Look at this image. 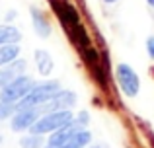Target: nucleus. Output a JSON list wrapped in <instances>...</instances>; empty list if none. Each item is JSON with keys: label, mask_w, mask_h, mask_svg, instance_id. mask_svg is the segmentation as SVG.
Returning <instances> with one entry per match:
<instances>
[{"label": "nucleus", "mask_w": 154, "mask_h": 148, "mask_svg": "<svg viewBox=\"0 0 154 148\" xmlns=\"http://www.w3.org/2000/svg\"><path fill=\"white\" fill-rule=\"evenodd\" d=\"M59 92H60V84L57 80H47V82L35 84L29 94L16 103V109L18 111L20 109H39L45 103H49Z\"/></svg>", "instance_id": "obj_1"}, {"label": "nucleus", "mask_w": 154, "mask_h": 148, "mask_svg": "<svg viewBox=\"0 0 154 148\" xmlns=\"http://www.w3.org/2000/svg\"><path fill=\"white\" fill-rule=\"evenodd\" d=\"M72 123H74L72 111H51V113L41 115L35 121V125L29 129V133L31 134H51L59 129L72 125Z\"/></svg>", "instance_id": "obj_2"}, {"label": "nucleus", "mask_w": 154, "mask_h": 148, "mask_svg": "<svg viewBox=\"0 0 154 148\" xmlns=\"http://www.w3.org/2000/svg\"><path fill=\"white\" fill-rule=\"evenodd\" d=\"M35 86L33 78L27 74H22V76H16L10 84L0 90V99L2 101H12V103H18L20 99H23L27 94L31 92V88Z\"/></svg>", "instance_id": "obj_3"}, {"label": "nucleus", "mask_w": 154, "mask_h": 148, "mask_svg": "<svg viewBox=\"0 0 154 148\" xmlns=\"http://www.w3.org/2000/svg\"><path fill=\"white\" fill-rule=\"evenodd\" d=\"M115 78H117V82H119L121 92H123L127 98H135V95L139 94V90H140V78H139V74L133 70L131 65H127V62L117 65Z\"/></svg>", "instance_id": "obj_4"}, {"label": "nucleus", "mask_w": 154, "mask_h": 148, "mask_svg": "<svg viewBox=\"0 0 154 148\" xmlns=\"http://www.w3.org/2000/svg\"><path fill=\"white\" fill-rule=\"evenodd\" d=\"M76 105V94L70 90H60L49 103H45L43 107H39V113L45 115L51 111H70Z\"/></svg>", "instance_id": "obj_5"}, {"label": "nucleus", "mask_w": 154, "mask_h": 148, "mask_svg": "<svg viewBox=\"0 0 154 148\" xmlns=\"http://www.w3.org/2000/svg\"><path fill=\"white\" fill-rule=\"evenodd\" d=\"M39 117H41L39 109H20L14 113V117L10 121V127L16 133H23V131H29Z\"/></svg>", "instance_id": "obj_6"}, {"label": "nucleus", "mask_w": 154, "mask_h": 148, "mask_svg": "<svg viewBox=\"0 0 154 148\" xmlns=\"http://www.w3.org/2000/svg\"><path fill=\"white\" fill-rule=\"evenodd\" d=\"M78 129H84V127L72 123V125L64 127V129H59V131H55V133H51L49 140L45 142V146H43V148H64L68 142H70V138L76 134V131H78Z\"/></svg>", "instance_id": "obj_7"}, {"label": "nucleus", "mask_w": 154, "mask_h": 148, "mask_svg": "<svg viewBox=\"0 0 154 148\" xmlns=\"http://www.w3.org/2000/svg\"><path fill=\"white\" fill-rule=\"evenodd\" d=\"M29 14H31V20H33L35 33H37L39 37H49L51 35V23H49V20L45 18V14H43L41 10H37V8H31Z\"/></svg>", "instance_id": "obj_8"}, {"label": "nucleus", "mask_w": 154, "mask_h": 148, "mask_svg": "<svg viewBox=\"0 0 154 148\" xmlns=\"http://www.w3.org/2000/svg\"><path fill=\"white\" fill-rule=\"evenodd\" d=\"M35 66H37L39 74L41 76H49L53 72V59L47 51L37 49L35 51Z\"/></svg>", "instance_id": "obj_9"}, {"label": "nucleus", "mask_w": 154, "mask_h": 148, "mask_svg": "<svg viewBox=\"0 0 154 148\" xmlns=\"http://www.w3.org/2000/svg\"><path fill=\"white\" fill-rule=\"evenodd\" d=\"M18 59H20V45L18 43L0 47V66H8L14 61H18Z\"/></svg>", "instance_id": "obj_10"}, {"label": "nucleus", "mask_w": 154, "mask_h": 148, "mask_svg": "<svg viewBox=\"0 0 154 148\" xmlns=\"http://www.w3.org/2000/svg\"><path fill=\"white\" fill-rule=\"evenodd\" d=\"M20 39H22V33L16 26H0V47L18 43Z\"/></svg>", "instance_id": "obj_11"}, {"label": "nucleus", "mask_w": 154, "mask_h": 148, "mask_svg": "<svg viewBox=\"0 0 154 148\" xmlns=\"http://www.w3.org/2000/svg\"><path fill=\"white\" fill-rule=\"evenodd\" d=\"M20 146L22 148H43L45 140H43V134H26V137L20 138Z\"/></svg>", "instance_id": "obj_12"}, {"label": "nucleus", "mask_w": 154, "mask_h": 148, "mask_svg": "<svg viewBox=\"0 0 154 148\" xmlns=\"http://www.w3.org/2000/svg\"><path fill=\"white\" fill-rule=\"evenodd\" d=\"M16 111H18V109H16V103H12V101H2V99H0V121L14 117Z\"/></svg>", "instance_id": "obj_13"}, {"label": "nucleus", "mask_w": 154, "mask_h": 148, "mask_svg": "<svg viewBox=\"0 0 154 148\" xmlns=\"http://www.w3.org/2000/svg\"><path fill=\"white\" fill-rule=\"evenodd\" d=\"M14 78H16V74L12 72V70L8 68V66H6V68H2V70H0V90H2V88L6 86V84H10Z\"/></svg>", "instance_id": "obj_14"}, {"label": "nucleus", "mask_w": 154, "mask_h": 148, "mask_svg": "<svg viewBox=\"0 0 154 148\" xmlns=\"http://www.w3.org/2000/svg\"><path fill=\"white\" fill-rule=\"evenodd\" d=\"M8 68H10L16 76H22V74H23V70H26V61L18 59V61H14L12 65H8Z\"/></svg>", "instance_id": "obj_15"}, {"label": "nucleus", "mask_w": 154, "mask_h": 148, "mask_svg": "<svg viewBox=\"0 0 154 148\" xmlns=\"http://www.w3.org/2000/svg\"><path fill=\"white\" fill-rule=\"evenodd\" d=\"M88 121H90V117H88L86 111H82V113H78V117H74V123H76V125H80V127H86Z\"/></svg>", "instance_id": "obj_16"}, {"label": "nucleus", "mask_w": 154, "mask_h": 148, "mask_svg": "<svg viewBox=\"0 0 154 148\" xmlns=\"http://www.w3.org/2000/svg\"><path fill=\"white\" fill-rule=\"evenodd\" d=\"M146 51H148V57L154 59V37L146 39Z\"/></svg>", "instance_id": "obj_17"}, {"label": "nucleus", "mask_w": 154, "mask_h": 148, "mask_svg": "<svg viewBox=\"0 0 154 148\" xmlns=\"http://www.w3.org/2000/svg\"><path fill=\"white\" fill-rule=\"evenodd\" d=\"M6 18H8V20H14V18H16V12H8Z\"/></svg>", "instance_id": "obj_18"}, {"label": "nucleus", "mask_w": 154, "mask_h": 148, "mask_svg": "<svg viewBox=\"0 0 154 148\" xmlns=\"http://www.w3.org/2000/svg\"><path fill=\"white\" fill-rule=\"evenodd\" d=\"M146 4H148L150 8H154V0H146Z\"/></svg>", "instance_id": "obj_19"}, {"label": "nucleus", "mask_w": 154, "mask_h": 148, "mask_svg": "<svg viewBox=\"0 0 154 148\" xmlns=\"http://www.w3.org/2000/svg\"><path fill=\"white\" fill-rule=\"evenodd\" d=\"M103 2H107V4H113V2H117V0H103Z\"/></svg>", "instance_id": "obj_20"}, {"label": "nucleus", "mask_w": 154, "mask_h": 148, "mask_svg": "<svg viewBox=\"0 0 154 148\" xmlns=\"http://www.w3.org/2000/svg\"><path fill=\"white\" fill-rule=\"evenodd\" d=\"M150 140H152V144H154V137H152V138H150Z\"/></svg>", "instance_id": "obj_21"}, {"label": "nucleus", "mask_w": 154, "mask_h": 148, "mask_svg": "<svg viewBox=\"0 0 154 148\" xmlns=\"http://www.w3.org/2000/svg\"><path fill=\"white\" fill-rule=\"evenodd\" d=\"M0 142H2V137H0Z\"/></svg>", "instance_id": "obj_22"}, {"label": "nucleus", "mask_w": 154, "mask_h": 148, "mask_svg": "<svg viewBox=\"0 0 154 148\" xmlns=\"http://www.w3.org/2000/svg\"><path fill=\"white\" fill-rule=\"evenodd\" d=\"M66 148H68V146H66Z\"/></svg>", "instance_id": "obj_23"}]
</instances>
